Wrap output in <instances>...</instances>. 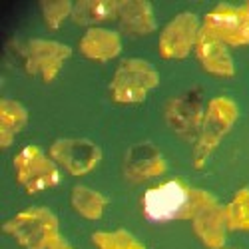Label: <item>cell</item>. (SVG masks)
I'll return each instance as SVG.
<instances>
[{
  "label": "cell",
  "mask_w": 249,
  "mask_h": 249,
  "mask_svg": "<svg viewBox=\"0 0 249 249\" xmlns=\"http://www.w3.org/2000/svg\"><path fill=\"white\" fill-rule=\"evenodd\" d=\"M215 197L199 188H192L181 179H168L152 185L142 196L143 217L154 223L194 219L196 213Z\"/></svg>",
  "instance_id": "obj_1"
},
{
  "label": "cell",
  "mask_w": 249,
  "mask_h": 249,
  "mask_svg": "<svg viewBox=\"0 0 249 249\" xmlns=\"http://www.w3.org/2000/svg\"><path fill=\"white\" fill-rule=\"evenodd\" d=\"M239 116L237 104L231 98L217 96L207 102L205 116L201 122L199 134L194 143V156L192 161L197 170H201L205 161L212 158V154L217 150V146L223 142V138L231 132Z\"/></svg>",
  "instance_id": "obj_2"
},
{
  "label": "cell",
  "mask_w": 249,
  "mask_h": 249,
  "mask_svg": "<svg viewBox=\"0 0 249 249\" xmlns=\"http://www.w3.org/2000/svg\"><path fill=\"white\" fill-rule=\"evenodd\" d=\"M2 231L22 249H50L60 237V225L48 207H28L4 221Z\"/></svg>",
  "instance_id": "obj_3"
},
{
  "label": "cell",
  "mask_w": 249,
  "mask_h": 249,
  "mask_svg": "<svg viewBox=\"0 0 249 249\" xmlns=\"http://www.w3.org/2000/svg\"><path fill=\"white\" fill-rule=\"evenodd\" d=\"M160 84L154 64L142 58L122 60L110 82V98L116 104H140Z\"/></svg>",
  "instance_id": "obj_4"
},
{
  "label": "cell",
  "mask_w": 249,
  "mask_h": 249,
  "mask_svg": "<svg viewBox=\"0 0 249 249\" xmlns=\"http://www.w3.org/2000/svg\"><path fill=\"white\" fill-rule=\"evenodd\" d=\"M16 181L26 194H40L60 183V168L58 163L42 152L40 146L28 143L14 158Z\"/></svg>",
  "instance_id": "obj_5"
},
{
  "label": "cell",
  "mask_w": 249,
  "mask_h": 249,
  "mask_svg": "<svg viewBox=\"0 0 249 249\" xmlns=\"http://www.w3.org/2000/svg\"><path fill=\"white\" fill-rule=\"evenodd\" d=\"M203 22H199L197 14L194 12H179L168 24L163 26L158 38V50L168 60L188 58L197 44Z\"/></svg>",
  "instance_id": "obj_6"
},
{
  "label": "cell",
  "mask_w": 249,
  "mask_h": 249,
  "mask_svg": "<svg viewBox=\"0 0 249 249\" xmlns=\"http://www.w3.org/2000/svg\"><path fill=\"white\" fill-rule=\"evenodd\" d=\"M48 156L58 163V168L80 178L98 168L102 148L86 138H60L50 146Z\"/></svg>",
  "instance_id": "obj_7"
},
{
  "label": "cell",
  "mask_w": 249,
  "mask_h": 249,
  "mask_svg": "<svg viewBox=\"0 0 249 249\" xmlns=\"http://www.w3.org/2000/svg\"><path fill=\"white\" fill-rule=\"evenodd\" d=\"M72 56V48L54 42V40L34 38L22 46V62L24 70L30 76L42 78V82H52L62 72L64 62Z\"/></svg>",
  "instance_id": "obj_8"
},
{
  "label": "cell",
  "mask_w": 249,
  "mask_h": 249,
  "mask_svg": "<svg viewBox=\"0 0 249 249\" xmlns=\"http://www.w3.org/2000/svg\"><path fill=\"white\" fill-rule=\"evenodd\" d=\"M207 104L203 102V94L199 88L190 90L181 96L172 98L163 108L165 124L183 140L197 138L201 122L205 116Z\"/></svg>",
  "instance_id": "obj_9"
},
{
  "label": "cell",
  "mask_w": 249,
  "mask_h": 249,
  "mask_svg": "<svg viewBox=\"0 0 249 249\" xmlns=\"http://www.w3.org/2000/svg\"><path fill=\"white\" fill-rule=\"evenodd\" d=\"M203 28L227 46L249 44V12L245 6L217 4L203 16Z\"/></svg>",
  "instance_id": "obj_10"
},
{
  "label": "cell",
  "mask_w": 249,
  "mask_h": 249,
  "mask_svg": "<svg viewBox=\"0 0 249 249\" xmlns=\"http://www.w3.org/2000/svg\"><path fill=\"white\" fill-rule=\"evenodd\" d=\"M168 163L152 142H140L128 148L124 156V178L130 183H143L165 174Z\"/></svg>",
  "instance_id": "obj_11"
},
{
  "label": "cell",
  "mask_w": 249,
  "mask_h": 249,
  "mask_svg": "<svg viewBox=\"0 0 249 249\" xmlns=\"http://www.w3.org/2000/svg\"><path fill=\"white\" fill-rule=\"evenodd\" d=\"M192 230H194V235L207 249H223L227 243V233H230V225H227V217H225V205L213 199L212 203L201 207L192 219Z\"/></svg>",
  "instance_id": "obj_12"
},
{
  "label": "cell",
  "mask_w": 249,
  "mask_h": 249,
  "mask_svg": "<svg viewBox=\"0 0 249 249\" xmlns=\"http://www.w3.org/2000/svg\"><path fill=\"white\" fill-rule=\"evenodd\" d=\"M196 58L201 68L217 78H231L235 74V62L231 58L230 46L212 32H207L201 26L197 44H196Z\"/></svg>",
  "instance_id": "obj_13"
},
{
  "label": "cell",
  "mask_w": 249,
  "mask_h": 249,
  "mask_svg": "<svg viewBox=\"0 0 249 249\" xmlns=\"http://www.w3.org/2000/svg\"><path fill=\"white\" fill-rule=\"evenodd\" d=\"M116 22L130 36H146L156 30V14L146 0H118Z\"/></svg>",
  "instance_id": "obj_14"
},
{
  "label": "cell",
  "mask_w": 249,
  "mask_h": 249,
  "mask_svg": "<svg viewBox=\"0 0 249 249\" xmlns=\"http://www.w3.org/2000/svg\"><path fill=\"white\" fill-rule=\"evenodd\" d=\"M80 52L84 54L88 60L94 62H108L114 60L116 56H120L122 52V38L120 32L112 30V28H88L80 38Z\"/></svg>",
  "instance_id": "obj_15"
},
{
  "label": "cell",
  "mask_w": 249,
  "mask_h": 249,
  "mask_svg": "<svg viewBox=\"0 0 249 249\" xmlns=\"http://www.w3.org/2000/svg\"><path fill=\"white\" fill-rule=\"evenodd\" d=\"M118 16V2L116 0H78L74 2L72 22L76 26L98 28L100 24L112 22Z\"/></svg>",
  "instance_id": "obj_16"
},
{
  "label": "cell",
  "mask_w": 249,
  "mask_h": 249,
  "mask_svg": "<svg viewBox=\"0 0 249 249\" xmlns=\"http://www.w3.org/2000/svg\"><path fill=\"white\" fill-rule=\"evenodd\" d=\"M28 124V110L16 100L0 102V148H10L18 132Z\"/></svg>",
  "instance_id": "obj_17"
},
{
  "label": "cell",
  "mask_w": 249,
  "mask_h": 249,
  "mask_svg": "<svg viewBox=\"0 0 249 249\" xmlns=\"http://www.w3.org/2000/svg\"><path fill=\"white\" fill-rule=\"evenodd\" d=\"M70 199H72V207L78 212V215L84 219H90V221L100 219L108 207V197L92 188H86V185H76L72 190Z\"/></svg>",
  "instance_id": "obj_18"
},
{
  "label": "cell",
  "mask_w": 249,
  "mask_h": 249,
  "mask_svg": "<svg viewBox=\"0 0 249 249\" xmlns=\"http://www.w3.org/2000/svg\"><path fill=\"white\" fill-rule=\"evenodd\" d=\"M230 231H249V188L239 190L225 205Z\"/></svg>",
  "instance_id": "obj_19"
},
{
  "label": "cell",
  "mask_w": 249,
  "mask_h": 249,
  "mask_svg": "<svg viewBox=\"0 0 249 249\" xmlns=\"http://www.w3.org/2000/svg\"><path fill=\"white\" fill-rule=\"evenodd\" d=\"M96 249H146L140 239H136L126 230H114V231H96L92 235Z\"/></svg>",
  "instance_id": "obj_20"
},
{
  "label": "cell",
  "mask_w": 249,
  "mask_h": 249,
  "mask_svg": "<svg viewBox=\"0 0 249 249\" xmlns=\"http://www.w3.org/2000/svg\"><path fill=\"white\" fill-rule=\"evenodd\" d=\"M40 8H42V16L44 22L50 30H58L60 24L74 12V2L70 0H42L40 2Z\"/></svg>",
  "instance_id": "obj_21"
},
{
  "label": "cell",
  "mask_w": 249,
  "mask_h": 249,
  "mask_svg": "<svg viewBox=\"0 0 249 249\" xmlns=\"http://www.w3.org/2000/svg\"><path fill=\"white\" fill-rule=\"evenodd\" d=\"M50 249H74V247H72V245H70V243H68L64 237L60 235V237H58V239H56V241L50 245Z\"/></svg>",
  "instance_id": "obj_22"
},
{
  "label": "cell",
  "mask_w": 249,
  "mask_h": 249,
  "mask_svg": "<svg viewBox=\"0 0 249 249\" xmlns=\"http://www.w3.org/2000/svg\"><path fill=\"white\" fill-rule=\"evenodd\" d=\"M223 249H237V247H223Z\"/></svg>",
  "instance_id": "obj_23"
},
{
  "label": "cell",
  "mask_w": 249,
  "mask_h": 249,
  "mask_svg": "<svg viewBox=\"0 0 249 249\" xmlns=\"http://www.w3.org/2000/svg\"><path fill=\"white\" fill-rule=\"evenodd\" d=\"M245 8H247V12H249V2H247V4H245Z\"/></svg>",
  "instance_id": "obj_24"
}]
</instances>
